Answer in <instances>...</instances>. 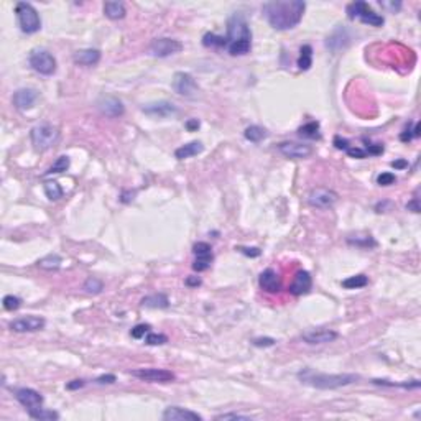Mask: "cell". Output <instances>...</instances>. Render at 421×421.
Masks as SVG:
<instances>
[{
    "instance_id": "obj_1",
    "label": "cell",
    "mask_w": 421,
    "mask_h": 421,
    "mask_svg": "<svg viewBox=\"0 0 421 421\" xmlns=\"http://www.w3.org/2000/svg\"><path fill=\"white\" fill-rule=\"evenodd\" d=\"M304 9H306V4L301 0H273V2L264 4L262 12L273 28L285 32V30L295 28L301 22Z\"/></svg>"
},
{
    "instance_id": "obj_2",
    "label": "cell",
    "mask_w": 421,
    "mask_h": 421,
    "mask_svg": "<svg viewBox=\"0 0 421 421\" xmlns=\"http://www.w3.org/2000/svg\"><path fill=\"white\" fill-rule=\"evenodd\" d=\"M227 51L232 56L247 54L252 48V33L242 14H234L227 22Z\"/></svg>"
},
{
    "instance_id": "obj_3",
    "label": "cell",
    "mask_w": 421,
    "mask_h": 421,
    "mask_svg": "<svg viewBox=\"0 0 421 421\" xmlns=\"http://www.w3.org/2000/svg\"><path fill=\"white\" fill-rule=\"evenodd\" d=\"M298 378L306 383V385H311L314 388H322V390H332V388H339V387H346L351 385V383L357 382L359 375L356 374H319V372H314L311 369H304L301 372H298Z\"/></svg>"
},
{
    "instance_id": "obj_4",
    "label": "cell",
    "mask_w": 421,
    "mask_h": 421,
    "mask_svg": "<svg viewBox=\"0 0 421 421\" xmlns=\"http://www.w3.org/2000/svg\"><path fill=\"white\" fill-rule=\"evenodd\" d=\"M30 138L36 151H46L51 146H54L59 140V130L58 127L51 124H40L35 125L30 132Z\"/></svg>"
},
{
    "instance_id": "obj_5",
    "label": "cell",
    "mask_w": 421,
    "mask_h": 421,
    "mask_svg": "<svg viewBox=\"0 0 421 421\" xmlns=\"http://www.w3.org/2000/svg\"><path fill=\"white\" fill-rule=\"evenodd\" d=\"M15 14L18 18V23H20V28L23 33H36L40 32L41 28V18L38 15V12L33 7L32 4L27 2H18L15 7Z\"/></svg>"
},
{
    "instance_id": "obj_6",
    "label": "cell",
    "mask_w": 421,
    "mask_h": 421,
    "mask_svg": "<svg viewBox=\"0 0 421 421\" xmlns=\"http://www.w3.org/2000/svg\"><path fill=\"white\" fill-rule=\"evenodd\" d=\"M30 66L36 71L40 72V74L43 76H51L54 74V71H56V59L54 56L46 50H40V48H36L32 53H30Z\"/></svg>"
},
{
    "instance_id": "obj_7",
    "label": "cell",
    "mask_w": 421,
    "mask_h": 421,
    "mask_svg": "<svg viewBox=\"0 0 421 421\" xmlns=\"http://www.w3.org/2000/svg\"><path fill=\"white\" fill-rule=\"evenodd\" d=\"M347 14H349V18L354 20V18H359L362 23H369L372 27H382L385 20H383L382 15L375 14L374 10L365 2H354L347 7Z\"/></svg>"
},
{
    "instance_id": "obj_8",
    "label": "cell",
    "mask_w": 421,
    "mask_h": 421,
    "mask_svg": "<svg viewBox=\"0 0 421 421\" xmlns=\"http://www.w3.org/2000/svg\"><path fill=\"white\" fill-rule=\"evenodd\" d=\"M173 89L178 93L180 96H185V97H194L198 94L199 86L196 82V79H194L189 72H176L173 76Z\"/></svg>"
},
{
    "instance_id": "obj_9",
    "label": "cell",
    "mask_w": 421,
    "mask_h": 421,
    "mask_svg": "<svg viewBox=\"0 0 421 421\" xmlns=\"http://www.w3.org/2000/svg\"><path fill=\"white\" fill-rule=\"evenodd\" d=\"M183 50V43L173 38H156L151 41L150 53L155 58H166L175 53H180Z\"/></svg>"
},
{
    "instance_id": "obj_10",
    "label": "cell",
    "mask_w": 421,
    "mask_h": 421,
    "mask_svg": "<svg viewBox=\"0 0 421 421\" xmlns=\"http://www.w3.org/2000/svg\"><path fill=\"white\" fill-rule=\"evenodd\" d=\"M338 193L332 191V189L327 188H314L313 191L309 193L308 196V203L313 207H318V209H327L335 204L338 201Z\"/></svg>"
},
{
    "instance_id": "obj_11",
    "label": "cell",
    "mask_w": 421,
    "mask_h": 421,
    "mask_svg": "<svg viewBox=\"0 0 421 421\" xmlns=\"http://www.w3.org/2000/svg\"><path fill=\"white\" fill-rule=\"evenodd\" d=\"M193 254L196 255L193 264V270L194 272H204L211 267L212 260H214V254H212V248L209 243L206 242H198L193 245Z\"/></svg>"
},
{
    "instance_id": "obj_12",
    "label": "cell",
    "mask_w": 421,
    "mask_h": 421,
    "mask_svg": "<svg viewBox=\"0 0 421 421\" xmlns=\"http://www.w3.org/2000/svg\"><path fill=\"white\" fill-rule=\"evenodd\" d=\"M133 377L140 378L145 382H158V383H168L175 380V374L166 369H138L130 372Z\"/></svg>"
},
{
    "instance_id": "obj_13",
    "label": "cell",
    "mask_w": 421,
    "mask_h": 421,
    "mask_svg": "<svg viewBox=\"0 0 421 421\" xmlns=\"http://www.w3.org/2000/svg\"><path fill=\"white\" fill-rule=\"evenodd\" d=\"M10 329L15 332H35L41 331L46 326V321L40 316H25V318H18L10 322Z\"/></svg>"
},
{
    "instance_id": "obj_14",
    "label": "cell",
    "mask_w": 421,
    "mask_h": 421,
    "mask_svg": "<svg viewBox=\"0 0 421 421\" xmlns=\"http://www.w3.org/2000/svg\"><path fill=\"white\" fill-rule=\"evenodd\" d=\"M278 150L282 155H285L286 158H293V160L308 158L313 153V146L306 143H298V142H283L278 145Z\"/></svg>"
},
{
    "instance_id": "obj_15",
    "label": "cell",
    "mask_w": 421,
    "mask_h": 421,
    "mask_svg": "<svg viewBox=\"0 0 421 421\" xmlns=\"http://www.w3.org/2000/svg\"><path fill=\"white\" fill-rule=\"evenodd\" d=\"M338 335L339 334L332 331V329L318 327V329H308V331H304L301 334V338L308 344H327L338 339Z\"/></svg>"
},
{
    "instance_id": "obj_16",
    "label": "cell",
    "mask_w": 421,
    "mask_h": 421,
    "mask_svg": "<svg viewBox=\"0 0 421 421\" xmlns=\"http://www.w3.org/2000/svg\"><path fill=\"white\" fill-rule=\"evenodd\" d=\"M15 398L22 406H25V410H36L43 405V396H41L36 390L33 388H18L15 392Z\"/></svg>"
},
{
    "instance_id": "obj_17",
    "label": "cell",
    "mask_w": 421,
    "mask_h": 421,
    "mask_svg": "<svg viewBox=\"0 0 421 421\" xmlns=\"http://www.w3.org/2000/svg\"><path fill=\"white\" fill-rule=\"evenodd\" d=\"M97 109L101 111V114L107 115V117H120L125 112V107L122 101H119L117 97L112 96H104L97 101Z\"/></svg>"
},
{
    "instance_id": "obj_18",
    "label": "cell",
    "mask_w": 421,
    "mask_h": 421,
    "mask_svg": "<svg viewBox=\"0 0 421 421\" xmlns=\"http://www.w3.org/2000/svg\"><path fill=\"white\" fill-rule=\"evenodd\" d=\"M311 286H313V278H311L309 272L300 270V272H296V275L293 278L288 290L293 296H303V295H308Z\"/></svg>"
},
{
    "instance_id": "obj_19",
    "label": "cell",
    "mask_w": 421,
    "mask_h": 421,
    "mask_svg": "<svg viewBox=\"0 0 421 421\" xmlns=\"http://www.w3.org/2000/svg\"><path fill=\"white\" fill-rule=\"evenodd\" d=\"M351 43V35L344 27H338L334 32L327 36L326 40V48H329L332 53H338L341 50H344Z\"/></svg>"
},
{
    "instance_id": "obj_20",
    "label": "cell",
    "mask_w": 421,
    "mask_h": 421,
    "mask_svg": "<svg viewBox=\"0 0 421 421\" xmlns=\"http://www.w3.org/2000/svg\"><path fill=\"white\" fill-rule=\"evenodd\" d=\"M164 421H203V416L196 411L181 406H168L163 413Z\"/></svg>"
},
{
    "instance_id": "obj_21",
    "label": "cell",
    "mask_w": 421,
    "mask_h": 421,
    "mask_svg": "<svg viewBox=\"0 0 421 421\" xmlns=\"http://www.w3.org/2000/svg\"><path fill=\"white\" fill-rule=\"evenodd\" d=\"M259 285L267 293H278L282 290V278H280V275L273 268H267V270L260 273Z\"/></svg>"
},
{
    "instance_id": "obj_22",
    "label": "cell",
    "mask_w": 421,
    "mask_h": 421,
    "mask_svg": "<svg viewBox=\"0 0 421 421\" xmlns=\"http://www.w3.org/2000/svg\"><path fill=\"white\" fill-rule=\"evenodd\" d=\"M142 111L146 115H151V117H168L176 112L175 104L168 102V101H160V102H151L146 104V106L142 107Z\"/></svg>"
},
{
    "instance_id": "obj_23",
    "label": "cell",
    "mask_w": 421,
    "mask_h": 421,
    "mask_svg": "<svg viewBox=\"0 0 421 421\" xmlns=\"http://www.w3.org/2000/svg\"><path fill=\"white\" fill-rule=\"evenodd\" d=\"M38 99V93L35 89H18L14 94V106L18 111H27V109L33 107L35 101Z\"/></svg>"
},
{
    "instance_id": "obj_24",
    "label": "cell",
    "mask_w": 421,
    "mask_h": 421,
    "mask_svg": "<svg viewBox=\"0 0 421 421\" xmlns=\"http://www.w3.org/2000/svg\"><path fill=\"white\" fill-rule=\"evenodd\" d=\"M76 64L81 66H94L101 61V51L99 50H93V48H88V50H79L74 53L72 56Z\"/></svg>"
},
{
    "instance_id": "obj_25",
    "label": "cell",
    "mask_w": 421,
    "mask_h": 421,
    "mask_svg": "<svg viewBox=\"0 0 421 421\" xmlns=\"http://www.w3.org/2000/svg\"><path fill=\"white\" fill-rule=\"evenodd\" d=\"M142 306L151 309H164L170 306V300L164 293H155V295H148L143 298Z\"/></svg>"
},
{
    "instance_id": "obj_26",
    "label": "cell",
    "mask_w": 421,
    "mask_h": 421,
    "mask_svg": "<svg viewBox=\"0 0 421 421\" xmlns=\"http://www.w3.org/2000/svg\"><path fill=\"white\" fill-rule=\"evenodd\" d=\"M104 14L111 20H122L125 17L127 10L124 2H106L104 4Z\"/></svg>"
},
{
    "instance_id": "obj_27",
    "label": "cell",
    "mask_w": 421,
    "mask_h": 421,
    "mask_svg": "<svg viewBox=\"0 0 421 421\" xmlns=\"http://www.w3.org/2000/svg\"><path fill=\"white\" fill-rule=\"evenodd\" d=\"M203 150H204V145L201 143V142H189L186 145L180 146V148L175 151V156L178 158V160H185V158H189V156H194V155L201 153Z\"/></svg>"
},
{
    "instance_id": "obj_28",
    "label": "cell",
    "mask_w": 421,
    "mask_h": 421,
    "mask_svg": "<svg viewBox=\"0 0 421 421\" xmlns=\"http://www.w3.org/2000/svg\"><path fill=\"white\" fill-rule=\"evenodd\" d=\"M313 66V48L309 45L301 46L300 50V58H298V68L301 71H308Z\"/></svg>"
},
{
    "instance_id": "obj_29",
    "label": "cell",
    "mask_w": 421,
    "mask_h": 421,
    "mask_svg": "<svg viewBox=\"0 0 421 421\" xmlns=\"http://www.w3.org/2000/svg\"><path fill=\"white\" fill-rule=\"evenodd\" d=\"M28 416L38 421H56L59 419V413L53 410H45V408H36V410H30Z\"/></svg>"
},
{
    "instance_id": "obj_30",
    "label": "cell",
    "mask_w": 421,
    "mask_h": 421,
    "mask_svg": "<svg viewBox=\"0 0 421 421\" xmlns=\"http://www.w3.org/2000/svg\"><path fill=\"white\" fill-rule=\"evenodd\" d=\"M369 285V277L361 273V275H354L346 278L343 282V286L347 290H357V288H364V286Z\"/></svg>"
},
{
    "instance_id": "obj_31",
    "label": "cell",
    "mask_w": 421,
    "mask_h": 421,
    "mask_svg": "<svg viewBox=\"0 0 421 421\" xmlns=\"http://www.w3.org/2000/svg\"><path fill=\"white\" fill-rule=\"evenodd\" d=\"M45 194L50 201H58L63 198V188L59 186L58 181H45L43 185Z\"/></svg>"
},
{
    "instance_id": "obj_32",
    "label": "cell",
    "mask_w": 421,
    "mask_h": 421,
    "mask_svg": "<svg viewBox=\"0 0 421 421\" xmlns=\"http://www.w3.org/2000/svg\"><path fill=\"white\" fill-rule=\"evenodd\" d=\"M61 264H63V259L56 254H50L41 260H38V267L43 268V270H58Z\"/></svg>"
},
{
    "instance_id": "obj_33",
    "label": "cell",
    "mask_w": 421,
    "mask_h": 421,
    "mask_svg": "<svg viewBox=\"0 0 421 421\" xmlns=\"http://www.w3.org/2000/svg\"><path fill=\"white\" fill-rule=\"evenodd\" d=\"M243 135H245V138L250 140V142L259 143L267 137V130L260 125H250L245 129V132H243Z\"/></svg>"
},
{
    "instance_id": "obj_34",
    "label": "cell",
    "mask_w": 421,
    "mask_h": 421,
    "mask_svg": "<svg viewBox=\"0 0 421 421\" xmlns=\"http://www.w3.org/2000/svg\"><path fill=\"white\" fill-rule=\"evenodd\" d=\"M298 133L303 138H319V122H308L298 129Z\"/></svg>"
},
{
    "instance_id": "obj_35",
    "label": "cell",
    "mask_w": 421,
    "mask_h": 421,
    "mask_svg": "<svg viewBox=\"0 0 421 421\" xmlns=\"http://www.w3.org/2000/svg\"><path fill=\"white\" fill-rule=\"evenodd\" d=\"M69 164H71V160H69V156H59L56 161H54L50 168L46 170L45 175H54V173H63V172H68V168H69Z\"/></svg>"
},
{
    "instance_id": "obj_36",
    "label": "cell",
    "mask_w": 421,
    "mask_h": 421,
    "mask_svg": "<svg viewBox=\"0 0 421 421\" xmlns=\"http://www.w3.org/2000/svg\"><path fill=\"white\" fill-rule=\"evenodd\" d=\"M84 291L89 293V295H99V293L104 290V283L102 280L96 278V277H89L86 282H84Z\"/></svg>"
},
{
    "instance_id": "obj_37",
    "label": "cell",
    "mask_w": 421,
    "mask_h": 421,
    "mask_svg": "<svg viewBox=\"0 0 421 421\" xmlns=\"http://www.w3.org/2000/svg\"><path fill=\"white\" fill-rule=\"evenodd\" d=\"M203 45L204 46H219V48H225L227 46V40L224 36H217L214 33H206L203 36Z\"/></svg>"
},
{
    "instance_id": "obj_38",
    "label": "cell",
    "mask_w": 421,
    "mask_h": 421,
    "mask_svg": "<svg viewBox=\"0 0 421 421\" xmlns=\"http://www.w3.org/2000/svg\"><path fill=\"white\" fill-rule=\"evenodd\" d=\"M374 383L377 385H385V387H403V388H419V380H411L410 382H401V383H393V382H388V380H374Z\"/></svg>"
},
{
    "instance_id": "obj_39",
    "label": "cell",
    "mask_w": 421,
    "mask_h": 421,
    "mask_svg": "<svg viewBox=\"0 0 421 421\" xmlns=\"http://www.w3.org/2000/svg\"><path fill=\"white\" fill-rule=\"evenodd\" d=\"M145 343L148 346H163L168 343V338L164 334H156V332H150L146 335Z\"/></svg>"
},
{
    "instance_id": "obj_40",
    "label": "cell",
    "mask_w": 421,
    "mask_h": 421,
    "mask_svg": "<svg viewBox=\"0 0 421 421\" xmlns=\"http://www.w3.org/2000/svg\"><path fill=\"white\" fill-rule=\"evenodd\" d=\"M20 304H22V300L18 296H14V295H7L4 298V308L7 309V311H15L20 308Z\"/></svg>"
},
{
    "instance_id": "obj_41",
    "label": "cell",
    "mask_w": 421,
    "mask_h": 421,
    "mask_svg": "<svg viewBox=\"0 0 421 421\" xmlns=\"http://www.w3.org/2000/svg\"><path fill=\"white\" fill-rule=\"evenodd\" d=\"M347 242L354 243V245H359V247H374V245H375V240L372 239L370 235H364L362 240L359 239V237H356V239H352V237H349V239H347Z\"/></svg>"
},
{
    "instance_id": "obj_42",
    "label": "cell",
    "mask_w": 421,
    "mask_h": 421,
    "mask_svg": "<svg viewBox=\"0 0 421 421\" xmlns=\"http://www.w3.org/2000/svg\"><path fill=\"white\" fill-rule=\"evenodd\" d=\"M148 331H150V324H137L130 331V335L133 339H142Z\"/></svg>"
},
{
    "instance_id": "obj_43",
    "label": "cell",
    "mask_w": 421,
    "mask_h": 421,
    "mask_svg": "<svg viewBox=\"0 0 421 421\" xmlns=\"http://www.w3.org/2000/svg\"><path fill=\"white\" fill-rule=\"evenodd\" d=\"M395 181H396V178L393 173H382V175H378V178H377V183L380 186H390V185H393Z\"/></svg>"
},
{
    "instance_id": "obj_44",
    "label": "cell",
    "mask_w": 421,
    "mask_h": 421,
    "mask_svg": "<svg viewBox=\"0 0 421 421\" xmlns=\"http://www.w3.org/2000/svg\"><path fill=\"white\" fill-rule=\"evenodd\" d=\"M252 344L255 347H272V346L277 344V341L273 338H257V339L252 341Z\"/></svg>"
},
{
    "instance_id": "obj_45",
    "label": "cell",
    "mask_w": 421,
    "mask_h": 421,
    "mask_svg": "<svg viewBox=\"0 0 421 421\" xmlns=\"http://www.w3.org/2000/svg\"><path fill=\"white\" fill-rule=\"evenodd\" d=\"M346 153L349 155L351 158H365L367 156V151L364 148H359V146H349V148L346 150Z\"/></svg>"
},
{
    "instance_id": "obj_46",
    "label": "cell",
    "mask_w": 421,
    "mask_h": 421,
    "mask_svg": "<svg viewBox=\"0 0 421 421\" xmlns=\"http://www.w3.org/2000/svg\"><path fill=\"white\" fill-rule=\"evenodd\" d=\"M406 209L411 211V212H419L421 207H419V199H418V189L414 191V198L410 201V203L406 204Z\"/></svg>"
},
{
    "instance_id": "obj_47",
    "label": "cell",
    "mask_w": 421,
    "mask_h": 421,
    "mask_svg": "<svg viewBox=\"0 0 421 421\" xmlns=\"http://www.w3.org/2000/svg\"><path fill=\"white\" fill-rule=\"evenodd\" d=\"M217 421L221 419H250V416H243V414H237V413H225V414H217L216 416Z\"/></svg>"
},
{
    "instance_id": "obj_48",
    "label": "cell",
    "mask_w": 421,
    "mask_h": 421,
    "mask_svg": "<svg viewBox=\"0 0 421 421\" xmlns=\"http://www.w3.org/2000/svg\"><path fill=\"white\" fill-rule=\"evenodd\" d=\"M239 252H242L243 255H247V257H259V255H260V248H257V247H252V248L239 247Z\"/></svg>"
},
{
    "instance_id": "obj_49",
    "label": "cell",
    "mask_w": 421,
    "mask_h": 421,
    "mask_svg": "<svg viewBox=\"0 0 421 421\" xmlns=\"http://www.w3.org/2000/svg\"><path fill=\"white\" fill-rule=\"evenodd\" d=\"M334 146L338 150H347L349 148V140H346V138H341V137H334Z\"/></svg>"
},
{
    "instance_id": "obj_50",
    "label": "cell",
    "mask_w": 421,
    "mask_h": 421,
    "mask_svg": "<svg viewBox=\"0 0 421 421\" xmlns=\"http://www.w3.org/2000/svg\"><path fill=\"white\" fill-rule=\"evenodd\" d=\"M115 380H117V377L112 375V374H107V375L97 377V378H96V383H101V385H104V383H114Z\"/></svg>"
},
{
    "instance_id": "obj_51",
    "label": "cell",
    "mask_w": 421,
    "mask_h": 421,
    "mask_svg": "<svg viewBox=\"0 0 421 421\" xmlns=\"http://www.w3.org/2000/svg\"><path fill=\"white\" fill-rule=\"evenodd\" d=\"M367 155H380L383 153V145H367Z\"/></svg>"
},
{
    "instance_id": "obj_52",
    "label": "cell",
    "mask_w": 421,
    "mask_h": 421,
    "mask_svg": "<svg viewBox=\"0 0 421 421\" xmlns=\"http://www.w3.org/2000/svg\"><path fill=\"white\" fill-rule=\"evenodd\" d=\"M84 385H86V382H84L82 378H77V380H71L68 385H66V388L68 390H79V388H82Z\"/></svg>"
},
{
    "instance_id": "obj_53",
    "label": "cell",
    "mask_w": 421,
    "mask_h": 421,
    "mask_svg": "<svg viewBox=\"0 0 421 421\" xmlns=\"http://www.w3.org/2000/svg\"><path fill=\"white\" fill-rule=\"evenodd\" d=\"M380 5H382L383 9H390V10H393V12H398L401 9V4L400 2H396V4H393V2H380Z\"/></svg>"
},
{
    "instance_id": "obj_54",
    "label": "cell",
    "mask_w": 421,
    "mask_h": 421,
    "mask_svg": "<svg viewBox=\"0 0 421 421\" xmlns=\"http://www.w3.org/2000/svg\"><path fill=\"white\" fill-rule=\"evenodd\" d=\"M413 138H414V133L410 129H406L403 133H400V140H401V142H410V140H413Z\"/></svg>"
},
{
    "instance_id": "obj_55",
    "label": "cell",
    "mask_w": 421,
    "mask_h": 421,
    "mask_svg": "<svg viewBox=\"0 0 421 421\" xmlns=\"http://www.w3.org/2000/svg\"><path fill=\"white\" fill-rule=\"evenodd\" d=\"M186 129L188 130H198L199 129V120L198 119H191V120H188L186 122Z\"/></svg>"
},
{
    "instance_id": "obj_56",
    "label": "cell",
    "mask_w": 421,
    "mask_h": 421,
    "mask_svg": "<svg viewBox=\"0 0 421 421\" xmlns=\"http://www.w3.org/2000/svg\"><path fill=\"white\" fill-rule=\"evenodd\" d=\"M392 166L393 168H398V170H403L408 166V163L405 160H396V161H392Z\"/></svg>"
},
{
    "instance_id": "obj_57",
    "label": "cell",
    "mask_w": 421,
    "mask_h": 421,
    "mask_svg": "<svg viewBox=\"0 0 421 421\" xmlns=\"http://www.w3.org/2000/svg\"><path fill=\"white\" fill-rule=\"evenodd\" d=\"M186 285L188 286H198V285H201V280L198 277H189L186 280Z\"/></svg>"
},
{
    "instance_id": "obj_58",
    "label": "cell",
    "mask_w": 421,
    "mask_h": 421,
    "mask_svg": "<svg viewBox=\"0 0 421 421\" xmlns=\"http://www.w3.org/2000/svg\"><path fill=\"white\" fill-rule=\"evenodd\" d=\"M419 130H421V125H419V124H418V122H416V124H414V129H413V133H414V138H418V137H419Z\"/></svg>"
}]
</instances>
